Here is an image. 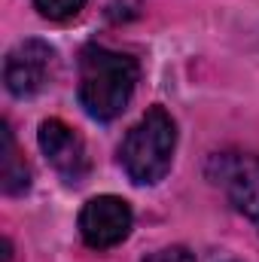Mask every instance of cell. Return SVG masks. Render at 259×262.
<instances>
[{"label":"cell","mask_w":259,"mask_h":262,"mask_svg":"<svg viewBox=\"0 0 259 262\" xmlns=\"http://www.w3.org/2000/svg\"><path fill=\"white\" fill-rule=\"evenodd\" d=\"M137 73H140L137 61L125 52H113L107 46H85L79 52V85H76L82 110L98 122L116 119L134 95Z\"/></svg>","instance_id":"6da1fadb"},{"label":"cell","mask_w":259,"mask_h":262,"mask_svg":"<svg viewBox=\"0 0 259 262\" xmlns=\"http://www.w3.org/2000/svg\"><path fill=\"white\" fill-rule=\"evenodd\" d=\"M177 149V125L165 107H149L137 125H131L122 146H119V162L137 186H153L165 180L171 171Z\"/></svg>","instance_id":"7a4b0ae2"},{"label":"cell","mask_w":259,"mask_h":262,"mask_svg":"<svg viewBox=\"0 0 259 262\" xmlns=\"http://www.w3.org/2000/svg\"><path fill=\"white\" fill-rule=\"evenodd\" d=\"M207 177L226 189L238 213H244L259 229V159L241 152L213 156L207 165Z\"/></svg>","instance_id":"3957f363"},{"label":"cell","mask_w":259,"mask_h":262,"mask_svg":"<svg viewBox=\"0 0 259 262\" xmlns=\"http://www.w3.org/2000/svg\"><path fill=\"white\" fill-rule=\"evenodd\" d=\"M55 64V49L46 43V40H21L15 43L9 52H6V61H3V82H6V92L12 98H31L37 95Z\"/></svg>","instance_id":"277c9868"},{"label":"cell","mask_w":259,"mask_h":262,"mask_svg":"<svg viewBox=\"0 0 259 262\" xmlns=\"http://www.w3.org/2000/svg\"><path fill=\"white\" fill-rule=\"evenodd\" d=\"M131 220L134 216H131V207L125 198L98 195L85 201V207L79 213V235L89 247L107 250V247H116L128 238Z\"/></svg>","instance_id":"5b68a950"},{"label":"cell","mask_w":259,"mask_h":262,"mask_svg":"<svg viewBox=\"0 0 259 262\" xmlns=\"http://www.w3.org/2000/svg\"><path fill=\"white\" fill-rule=\"evenodd\" d=\"M37 143H40L46 162L64 177L67 183H82L85 180V174H89V152H85L82 137L67 122H61V119L40 122Z\"/></svg>","instance_id":"8992f818"},{"label":"cell","mask_w":259,"mask_h":262,"mask_svg":"<svg viewBox=\"0 0 259 262\" xmlns=\"http://www.w3.org/2000/svg\"><path fill=\"white\" fill-rule=\"evenodd\" d=\"M0 186L6 195H21L31 189V168L18 156L15 137L6 122L0 125Z\"/></svg>","instance_id":"52a82bcc"},{"label":"cell","mask_w":259,"mask_h":262,"mask_svg":"<svg viewBox=\"0 0 259 262\" xmlns=\"http://www.w3.org/2000/svg\"><path fill=\"white\" fill-rule=\"evenodd\" d=\"M34 6L40 9V15H46L52 21H67L82 12L85 0H34Z\"/></svg>","instance_id":"ba28073f"},{"label":"cell","mask_w":259,"mask_h":262,"mask_svg":"<svg viewBox=\"0 0 259 262\" xmlns=\"http://www.w3.org/2000/svg\"><path fill=\"white\" fill-rule=\"evenodd\" d=\"M143 262H195V256L186 250V247H180V244H174V247H162V250H156V253H149Z\"/></svg>","instance_id":"9c48e42d"}]
</instances>
